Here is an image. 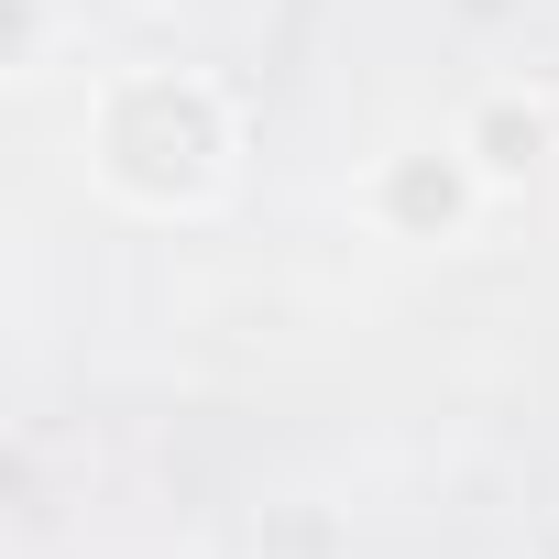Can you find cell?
I'll return each mask as SVG.
<instances>
[{"label": "cell", "instance_id": "6da1fadb", "mask_svg": "<svg viewBox=\"0 0 559 559\" xmlns=\"http://www.w3.org/2000/svg\"><path fill=\"white\" fill-rule=\"evenodd\" d=\"M241 176V110L198 67H110L88 88V187L143 219H198Z\"/></svg>", "mask_w": 559, "mask_h": 559}, {"label": "cell", "instance_id": "7a4b0ae2", "mask_svg": "<svg viewBox=\"0 0 559 559\" xmlns=\"http://www.w3.org/2000/svg\"><path fill=\"white\" fill-rule=\"evenodd\" d=\"M483 209H493V187H483V165L461 154V132H417V143H384V154L362 165V219H373L384 241H406V252L472 241Z\"/></svg>", "mask_w": 559, "mask_h": 559}, {"label": "cell", "instance_id": "3957f363", "mask_svg": "<svg viewBox=\"0 0 559 559\" xmlns=\"http://www.w3.org/2000/svg\"><path fill=\"white\" fill-rule=\"evenodd\" d=\"M450 132H461V154L483 165V187H493V198H526V187L548 176V154H559V99H548V88H526V78H504V88H483Z\"/></svg>", "mask_w": 559, "mask_h": 559}, {"label": "cell", "instance_id": "277c9868", "mask_svg": "<svg viewBox=\"0 0 559 559\" xmlns=\"http://www.w3.org/2000/svg\"><path fill=\"white\" fill-rule=\"evenodd\" d=\"M34 56H45V0H12V34H0V67H12V78H34Z\"/></svg>", "mask_w": 559, "mask_h": 559}]
</instances>
